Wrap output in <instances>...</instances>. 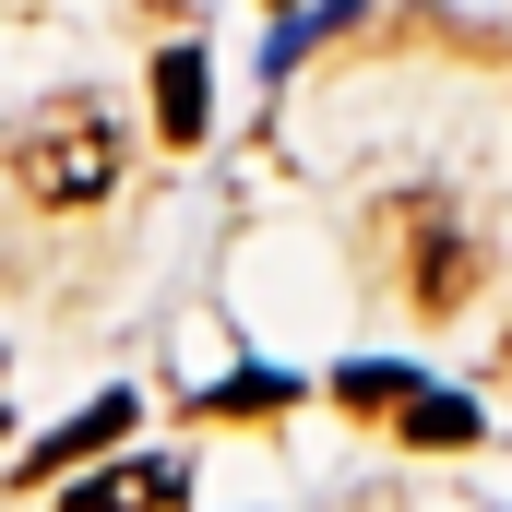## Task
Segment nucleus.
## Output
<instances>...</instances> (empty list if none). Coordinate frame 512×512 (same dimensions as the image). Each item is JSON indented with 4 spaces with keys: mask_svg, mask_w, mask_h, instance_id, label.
<instances>
[{
    "mask_svg": "<svg viewBox=\"0 0 512 512\" xmlns=\"http://www.w3.org/2000/svg\"><path fill=\"white\" fill-rule=\"evenodd\" d=\"M131 429V393H108V405H84V417H72V429H48V441H36V465H24V477H36V489H48V477H72V465H84V453H108V441H120Z\"/></svg>",
    "mask_w": 512,
    "mask_h": 512,
    "instance_id": "5",
    "label": "nucleus"
},
{
    "mask_svg": "<svg viewBox=\"0 0 512 512\" xmlns=\"http://www.w3.org/2000/svg\"><path fill=\"white\" fill-rule=\"evenodd\" d=\"M334 393H346V405L370 417V405H405V393H417V382H405V370H346V382H334Z\"/></svg>",
    "mask_w": 512,
    "mask_h": 512,
    "instance_id": "7",
    "label": "nucleus"
},
{
    "mask_svg": "<svg viewBox=\"0 0 512 512\" xmlns=\"http://www.w3.org/2000/svg\"><path fill=\"white\" fill-rule=\"evenodd\" d=\"M155 131H167V143H203V131H215V96H203V48H191V36L155 60Z\"/></svg>",
    "mask_w": 512,
    "mask_h": 512,
    "instance_id": "4",
    "label": "nucleus"
},
{
    "mask_svg": "<svg viewBox=\"0 0 512 512\" xmlns=\"http://www.w3.org/2000/svg\"><path fill=\"white\" fill-rule=\"evenodd\" d=\"M262 12H298V0H262Z\"/></svg>",
    "mask_w": 512,
    "mask_h": 512,
    "instance_id": "8",
    "label": "nucleus"
},
{
    "mask_svg": "<svg viewBox=\"0 0 512 512\" xmlns=\"http://www.w3.org/2000/svg\"><path fill=\"white\" fill-rule=\"evenodd\" d=\"M393 239H405V298H417L429 322L477 298V227H465L441 191H405V203H393Z\"/></svg>",
    "mask_w": 512,
    "mask_h": 512,
    "instance_id": "2",
    "label": "nucleus"
},
{
    "mask_svg": "<svg viewBox=\"0 0 512 512\" xmlns=\"http://www.w3.org/2000/svg\"><path fill=\"white\" fill-rule=\"evenodd\" d=\"M179 501H191V477L155 465V453H131L108 477H72V489H60V512H179Z\"/></svg>",
    "mask_w": 512,
    "mask_h": 512,
    "instance_id": "3",
    "label": "nucleus"
},
{
    "mask_svg": "<svg viewBox=\"0 0 512 512\" xmlns=\"http://www.w3.org/2000/svg\"><path fill=\"white\" fill-rule=\"evenodd\" d=\"M12 179H24V203H48V215H84V203H108V191H120V131H108V108H84V96H48L36 120L12 131Z\"/></svg>",
    "mask_w": 512,
    "mask_h": 512,
    "instance_id": "1",
    "label": "nucleus"
},
{
    "mask_svg": "<svg viewBox=\"0 0 512 512\" xmlns=\"http://www.w3.org/2000/svg\"><path fill=\"white\" fill-rule=\"evenodd\" d=\"M405 441L417 453H453V441H477V405L465 393H405Z\"/></svg>",
    "mask_w": 512,
    "mask_h": 512,
    "instance_id": "6",
    "label": "nucleus"
}]
</instances>
